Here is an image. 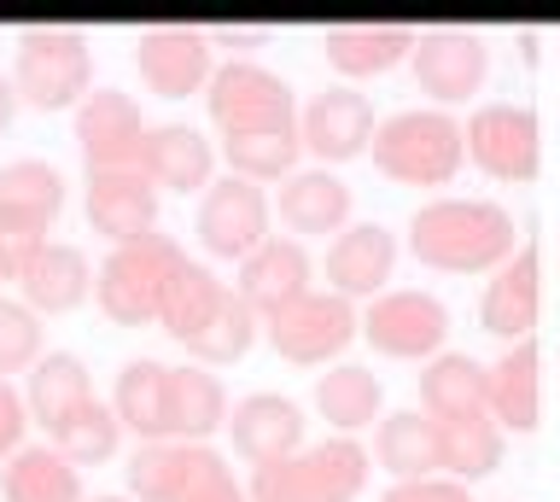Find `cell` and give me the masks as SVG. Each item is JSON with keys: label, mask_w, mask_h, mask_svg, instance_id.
Segmentation results:
<instances>
[{"label": "cell", "mask_w": 560, "mask_h": 502, "mask_svg": "<svg viewBox=\"0 0 560 502\" xmlns=\"http://www.w3.org/2000/svg\"><path fill=\"white\" fill-rule=\"evenodd\" d=\"M514 217L497 199H427L409 217V257L438 275H497L514 257Z\"/></svg>", "instance_id": "obj_1"}, {"label": "cell", "mask_w": 560, "mask_h": 502, "mask_svg": "<svg viewBox=\"0 0 560 502\" xmlns=\"http://www.w3.org/2000/svg\"><path fill=\"white\" fill-rule=\"evenodd\" d=\"M374 170L402 187H450L467 164V124L438 106H402L374 129Z\"/></svg>", "instance_id": "obj_2"}, {"label": "cell", "mask_w": 560, "mask_h": 502, "mask_svg": "<svg viewBox=\"0 0 560 502\" xmlns=\"http://www.w3.org/2000/svg\"><path fill=\"white\" fill-rule=\"evenodd\" d=\"M7 77H12L18 106H35V112L82 106L88 82H94V42L77 24H35L18 36Z\"/></svg>", "instance_id": "obj_3"}, {"label": "cell", "mask_w": 560, "mask_h": 502, "mask_svg": "<svg viewBox=\"0 0 560 502\" xmlns=\"http://www.w3.org/2000/svg\"><path fill=\"white\" fill-rule=\"evenodd\" d=\"M368 467H374V456L357 439H322L275 467H257L245 497L252 502H357L368 491Z\"/></svg>", "instance_id": "obj_4"}, {"label": "cell", "mask_w": 560, "mask_h": 502, "mask_svg": "<svg viewBox=\"0 0 560 502\" xmlns=\"http://www.w3.org/2000/svg\"><path fill=\"white\" fill-rule=\"evenodd\" d=\"M182 264H187V252L170 234H147V240H129V246H112L94 269V304L117 327H147V322H158L164 287Z\"/></svg>", "instance_id": "obj_5"}, {"label": "cell", "mask_w": 560, "mask_h": 502, "mask_svg": "<svg viewBox=\"0 0 560 502\" xmlns=\"http://www.w3.org/2000/svg\"><path fill=\"white\" fill-rule=\"evenodd\" d=\"M205 112H210V124L222 129V141H234V135H287V129H298L292 82L280 71H269V65H257V59L217 65V77H210V89H205Z\"/></svg>", "instance_id": "obj_6"}, {"label": "cell", "mask_w": 560, "mask_h": 502, "mask_svg": "<svg viewBox=\"0 0 560 502\" xmlns=\"http://www.w3.org/2000/svg\"><path fill=\"white\" fill-rule=\"evenodd\" d=\"M65 211V176L42 159L0 164V264L18 281V269L47 246V229Z\"/></svg>", "instance_id": "obj_7"}, {"label": "cell", "mask_w": 560, "mask_h": 502, "mask_svg": "<svg viewBox=\"0 0 560 502\" xmlns=\"http://www.w3.org/2000/svg\"><path fill=\"white\" fill-rule=\"evenodd\" d=\"M362 339L392 362H432L450 339V310L438 292L420 287H385L362 310Z\"/></svg>", "instance_id": "obj_8"}, {"label": "cell", "mask_w": 560, "mask_h": 502, "mask_svg": "<svg viewBox=\"0 0 560 502\" xmlns=\"http://www.w3.org/2000/svg\"><path fill=\"white\" fill-rule=\"evenodd\" d=\"M357 334H362V316L339 292H304L298 304L262 322V339L275 345V357L298 362V369H322V362L345 357Z\"/></svg>", "instance_id": "obj_9"}, {"label": "cell", "mask_w": 560, "mask_h": 502, "mask_svg": "<svg viewBox=\"0 0 560 502\" xmlns=\"http://www.w3.org/2000/svg\"><path fill=\"white\" fill-rule=\"evenodd\" d=\"M409 71H415V89L438 100V112L462 106L485 89L490 77V47L479 30L467 24H432L415 36V54H409Z\"/></svg>", "instance_id": "obj_10"}, {"label": "cell", "mask_w": 560, "mask_h": 502, "mask_svg": "<svg viewBox=\"0 0 560 502\" xmlns=\"http://www.w3.org/2000/svg\"><path fill=\"white\" fill-rule=\"evenodd\" d=\"M269 222H275V205L257 182H240V176H222L199 194V217H192V234L210 257L222 264H245L262 240H269Z\"/></svg>", "instance_id": "obj_11"}, {"label": "cell", "mask_w": 560, "mask_h": 502, "mask_svg": "<svg viewBox=\"0 0 560 502\" xmlns=\"http://www.w3.org/2000/svg\"><path fill=\"white\" fill-rule=\"evenodd\" d=\"M135 71L158 100L205 94L210 77H217L210 30H199V24H147V30H135Z\"/></svg>", "instance_id": "obj_12"}, {"label": "cell", "mask_w": 560, "mask_h": 502, "mask_svg": "<svg viewBox=\"0 0 560 502\" xmlns=\"http://www.w3.org/2000/svg\"><path fill=\"white\" fill-rule=\"evenodd\" d=\"M467 159L485 170L490 182H532L542 164V135L537 112L514 106V100H485L467 117Z\"/></svg>", "instance_id": "obj_13"}, {"label": "cell", "mask_w": 560, "mask_h": 502, "mask_svg": "<svg viewBox=\"0 0 560 502\" xmlns=\"http://www.w3.org/2000/svg\"><path fill=\"white\" fill-rule=\"evenodd\" d=\"M374 100H368L362 89H350V82H332V89L310 94L304 112H298V141H304V152H315V164H350L362 159L368 147H374Z\"/></svg>", "instance_id": "obj_14"}, {"label": "cell", "mask_w": 560, "mask_h": 502, "mask_svg": "<svg viewBox=\"0 0 560 502\" xmlns=\"http://www.w3.org/2000/svg\"><path fill=\"white\" fill-rule=\"evenodd\" d=\"M147 117H140L135 94L122 89H94L77 106V147L88 170H140V147H147Z\"/></svg>", "instance_id": "obj_15"}, {"label": "cell", "mask_w": 560, "mask_h": 502, "mask_svg": "<svg viewBox=\"0 0 560 502\" xmlns=\"http://www.w3.org/2000/svg\"><path fill=\"white\" fill-rule=\"evenodd\" d=\"M310 281H315V264H310V246H304V240L269 234V240H262V246L240 264L234 292L252 304L257 322H269V316H280L287 304L304 299V292H315Z\"/></svg>", "instance_id": "obj_16"}, {"label": "cell", "mask_w": 560, "mask_h": 502, "mask_svg": "<svg viewBox=\"0 0 560 502\" xmlns=\"http://www.w3.org/2000/svg\"><path fill=\"white\" fill-rule=\"evenodd\" d=\"M88 229L105 234L112 246L158 234V187L140 170H88Z\"/></svg>", "instance_id": "obj_17"}, {"label": "cell", "mask_w": 560, "mask_h": 502, "mask_svg": "<svg viewBox=\"0 0 560 502\" xmlns=\"http://www.w3.org/2000/svg\"><path fill=\"white\" fill-rule=\"evenodd\" d=\"M222 432L234 439V450L257 474V467H275V462H287V456L304 450V409H298L292 397H280V392H252V397H240V404L228 409Z\"/></svg>", "instance_id": "obj_18"}, {"label": "cell", "mask_w": 560, "mask_h": 502, "mask_svg": "<svg viewBox=\"0 0 560 502\" xmlns=\"http://www.w3.org/2000/svg\"><path fill=\"white\" fill-rule=\"evenodd\" d=\"M537 304H542V257H537V246H520L485 281L479 327L502 345H520V339H532V327H537Z\"/></svg>", "instance_id": "obj_19"}, {"label": "cell", "mask_w": 560, "mask_h": 502, "mask_svg": "<svg viewBox=\"0 0 560 502\" xmlns=\"http://www.w3.org/2000/svg\"><path fill=\"white\" fill-rule=\"evenodd\" d=\"M392 269H397V234L385 222H350L327 246V292H339L350 304L357 299L374 304L392 281Z\"/></svg>", "instance_id": "obj_20"}, {"label": "cell", "mask_w": 560, "mask_h": 502, "mask_svg": "<svg viewBox=\"0 0 560 502\" xmlns=\"http://www.w3.org/2000/svg\"><path fill=\"white\" fill-rule=\"evenodd\" d=\"M415 24H392V19H357V24H327L322 30V54L339 77L362 82V77H385L392 65L415 54Z\"/></svg>", "instance_id": "obj_21"}, {"label": "cell", "mask_w": 560, "mask_h": 502, "mask_svg": "<svg viewBox=\"0 0 560 502\" xmlns=\"http://www.w3.org/2000/svg\"><path fill=\"white\" fill-rule=\"evenodd\" d=\"M210 170H217V147L192 124H152L147 147H140V176L158 194H205Z\"/></svg>", "instance_id": "obj_22"}, {"label": "cell", "mask_w": 560, "mask_h": 502, "mask_svg": "<svg viewBox=\"0 0 560 502\" xmlns=\"http://www.w3.org/2000/svg\"><path fill=\"white\" fill-rule=\"evenodd\" d=\"M18 292H24V304L35 316H65V310H77L88 292H94L88 252L70 246V240H47V246L18 269Z\"/></svg>", "instance_id": "obj_23"}, {"label": "cell", "mask_w": 560, "mask_h": 502, "mask_svg": "<svg viewBox=\"0 0 560 502\" xmlns=\"http://www.w3.org/2000/svg\"><path fill=\"white\" fill-rule=\"evenodd\" d=\"M490 421L502 432H532L537 415H542V357H537V339H520L490 362Z\"/></svg>", "instance_id": "obj_24"}, {"label": "cell", "mask_w": 560, "mask_h": 502, "mask_svg": "<svg viewBox=\"0 0 560 502\" xmlns=\"http://www.w3.org/2000/svg\"><path fill=\"white\" fill-rule=\"evenodd\" d=\"M280 222L292 229V240H304V234H332L339 240L350 229V187L322 164L292 170V176L280 182Z\"/></svg>", "instance_id": "obj_25"}, {"label": "cell", "mask_w": 560, "mask_h": 502, "mask_svg": "<svg viewBox=\"0 0 560 502\" xmlns=\"http://www.w3.org/2000/svg\"><path fill=\"white\" fill-rule=\"evenodd\" d=\"M310 404H315V415L332 427V439H357L362 427L380 421L385 386H380L374 369H362V362H332V369L315 380Z\"/></svg>", "instance_id": "obj_26"}, {"label": "cell", "mask_w": 560, "mask_h": 502, "mask_svg": "<svg viewBox=\"0 0 560 502\" xmlns=\"http://www.w3.org/2000/svg\"><path fill=\"white\" fill-rule=\"evenodd\" d=\"M112 415L135 432L140 444L170 439V362L158 357H129L117 369V392H112Z\"/></svg>", "instance_id": "obj_27"}, {"label": "cell", "mask_w": 560, "mask_h": 502, "mask_svg": "<svg viewBox=\"0 0 560 502\" xmlns=\"http://www.w3.org/2000/svg\"><path fill=\"white\" fill-rule=\"evenodd\" d=\"M374 462L392 474V485L444 474V462H438V421H432L427 409H392V415H380V427H374Z\"/></svg>", "instance_id": "obj_28"}, {"label": "cell", "mask_w": 560, "mask_h": 502, "mask_svg": "<svg viewBox=\"0 0 560 502\" xmlns=\"http://www.w3.org/2000/svg\"><path fill=\"white\" fill-rule=\"evenodd\" d=\"M490 404V374L485 362H472L467 351H438L420 369V409L432 421H462V415H485Z\"/></svg>", "instance_id": "obj_29"}, {"label": "cell", "mask_w": 560, "mask_h": 502, "mask_svg": "<svg viewBox=\"0 0 560 502\" xmlns=\"http://www.w3.org/2000/svg\"><path fill=\"white\" fill-rule=\"evenodd\" d=\"M217 427H228V392H222V380L210 374V369H199V362L170 369V439L205 444Z\"/></svg>", "instance_id": "obj_30"}, {"label": "cell", "mask_w": 560, "mask_h": 502, "mask_svg": "<svg viewBox=\"0 0 560 502\" xmlns=\"http://www.w3.org/2000/svg\"><path fill=\"white\" fill-rule=\"evenodd\" d=\"M0 497L7 502H82V474L52 444H24L0 467Z\"/></svg>", "instance_id": "obj_31"}, {"label": "cell", "mask_w": 560, "mask_h": 502, "mask_svg": "<svg viewBox=\"0 0 560 502\" xmlns=\"http://www.w3.org/2000/svg\"><path fill=\"white\" fill-rule=\"evenodd\" d=\"M502 444H508V432L490 421V409L462 415V421H438V462H444V479H455V485H472V479L497 474Z\"/></svg>", "instance_id": "obj_32"}, {"label": "cell", "mask_w": 560, "mask_h": 502, "mask_svg": "<svg viewBox=\"0 0 560 502\" xmlns=\"http://www.w3.org/2000/svg\"><path fill=\"white\" fill-rule=\"evenodd\" d=\"M88 397H94V380H88L82 357L70 351H47L42 362L30 369V386H24V409L42 421L47 432L65 421V415H77Z\"/></svg>", "instance_id": "obj_33"}, {"label": "cell", "mask_w": 560, "mask_h": 502, "mask_svg": "<svg viewBox=\"0 0 560 502\" xmlns=\"http://www.w3.org/2000/svg\"><path fill=\"white\" fill-rule=\"evenodd\" d=\"M228 299V287L210 275V264H199V257H187L182 269L170 275V287H164V304H158V327H164L170 339H192L199 327L217 316V304Z\"/></svg>", "instance_id": "obj_34"}, {"label": "cell", "mask_w": 560, "mask_h": 502, "mask_svg": "<svg viewBox=\"0 0 560 502\" xmlns=\"http://www.w3.org/2000/svg\"><path fill=\"white\" fill-rule=\"evenodd\" d=\"M257 334H262V322L252 316V304L228 287V299L217 304V316L187 339V357L199 362V369H228V362H240L245 351H252Z\"/></svg>", "instance_id": "obj_35"}, {"label": "cell", "mask_w": 560, "mask_h": 502, "mask_svg": "<svg viewBox=\"0 0 560 502\" xmlns=\"http://www.w3.org/2000/svg\"><path fill=\"white\" fill-rule=\"evenodd\" d=\"M117 439H122V421L112 415V404L88 397L77 415H65L52 427V450L70 462V467H94V462H112L117 456Z\"/></svg>", "instance_id": "obj_36"}, {"label": "cell", "mask_w": 560, "mask_h": 502, "mask_svg": "<svg viewBox=\"0 0 560 502\" xmlns=\"http://www.w3.org/2000/svg\"><path fill=\"white\" fill-rule=\"evenodd\" d=\"M298 152H304V141H298V129L287 135H234V141H222V159H228V176L240 182H287L298 170Z\"/></svg>", "instance_id": "obj_37"}, {"label": "cell", "mask_w": 560, "mask_h": 502, "mask_svg": "<svg viewBox=\"0 0 560 502\" xmlns=\"http://www.w3.org/2000/svg\"><path fill=\"white\" fill-rule=\"evenodd\" d=\"M187 462H192V444L182 439H158V444H135L129 467H122V479H129V491L140 502H170L182 491L187 479Z\"/></svg>", "instance_id": "obj_38"}, {"label": "cell", "mask_w": 560, "mask_h": 502, "mask_svg": "<svg viewBox=\"0 0 560 502\" xmlns=\"http://www.w3.org/2000/svg\"><path fill=\"white\" fill-rule=\"evenodd\" d=\"M170 502H252V497H245V485L234 479V467H228L222 450L192 444L187 479H182V491H175Z\"/></svg>", "instance_id": "obj_39"}, {"label": "cell", "mask_w": 560, "mask_h": 502, "mask_svg": "<svg viewBox=\"0 0 560 502\" xmlns=\"http://www.w3.org/2000/svg\"><path fill=\"white\" fill-rule=\"evenodd\" d=\"M42 362V322L24 299H0V380L30 374Z\"/></svg>", "instance_id": "obj_40"}, {"label": "cell", "mask_w": 560, "mask_h": 502, "mask_svg": "<svg viewBox=\"0 0 560 502\" xmlns=\"http://www.w3.org/2000/svg\"><path fill=\"white\" fill-rule=\"evenodd\" d=\"M380 502H472V491H467V485H455V479H444V474H432V479H402V485H392Z\"/></svg>", "instance_id": "obj_41"}, {"label": "cell", "mask_w": 560, "mask_h": 502, "mask_svg": "<svg viewBox=\"0 0 560 502\" xmlns=\"http://www.w3.org/2000/svg\"><path fill=\"white\" fill-rule=\"evenodd\" d=\"M24 427H30L24 397L12 392V380H0V462H12L24 450Z\"/></svg>", "instance_id": "obj_42"}, {"label": "cell", "mask_w": 560, "mask_h": 502, "mask_svg": "<svg viewBox=\"0 0 560 502\" xmlns=\"http://www.w3.org/2000/svg\"><path fill=\"white\" fill-rule=\"evenodd\" d=\"M269 36H275L269 24H217V30H210V47H257Z\"/></svg>", "instance_id": "obj_43"}, {"label": "cell", "mask_w": 560, "mask_h": 502, "mask_svg": "<svg viewBox=\"0 0 560 502\" xmlns=\"http://www.w3.org/2000/svg\"><path fill=\"white\" fill-rule=\"evenodd\" d=\"M12 112H18V94H12V77H0V135L12 129Z\"/></svg>", "instance_id": "obj_44"}, {"label": "cell", "mask_w": 560, "mask_h": 502, "mask_svg": "<svg viewBox=\"0 0 560 502\" xmlns=\"http://www.w3.org/2000/svg\"><path fill=\"white\" fill-rule=\"evenodd\" d=\"M82 502H129V497H82Z\"/></svg>", "instance_id": "obj_45"}, {"label": "cell", "mask_w": 560, "mask_h": 502, "mask_svg": "<svg viewBox=\"0 0 560 502\" xmlns=\"http://www.w3.org/2000/svg\"><path fill=\"white\" fill-rule=\"evenodd\" d=\"M0 281H12V275H7V264H0Z\"/></svg>", "instance_id": "obj_46"}]
</instances>
